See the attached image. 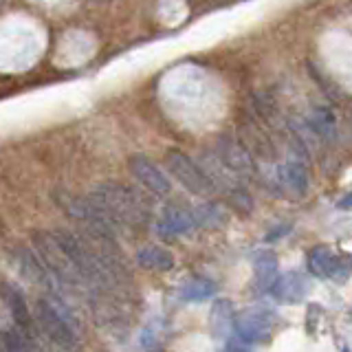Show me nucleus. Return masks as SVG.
Listing matches in <instances>:
<instances>
[{
	"instance_id": "obj_12",
	"label": "nucleus",
	"mask_w": 352,
	"mask_h": 352,
	"mask_svg": "<svg viewBox=\"0 0 352 352\" xmlns=\"http://www.w3.org/2000/svg\"><path fill=\"white\" fill-rule=\"evenodd\" d=\"M278 258H275L273 251H260L253 258V273H256V284L260 291H271L273 282L278 280Z\"/></svg>"
},
{
	"instance_id": "obj_7",
	"label": "nucleus",
	"mask_w": 352,
	"mask_h": 352,
	"mask_svg": "<svg viewBox=\"0 0 352 352\" xmlns=\"http://www.w3.org/2000/svg\"><path fill=\"white\" fill-rule=\"evenodd\" d=\"M128 168H130L132 176H135V179L143 187H146V190H150L152 194H157V196L170 194V190H172L170 179L148 157H143V154H135V157H130Z\"/></svg>"
},
{
	"instance_id": "obj_17",
	"label": "nucleus",
	"mask_w": 352,
	"mask_h": 352,
	"mask_svg": "<svg viewBox=\"0 0 352 352\" xmlns=\"http://www.w3.org/2000/svg\"><path fill=\"white\" fill-rule=\"evenodd\" d=\"M352 273V256L350 253H335L333 269H330V280H335L337 284H346L350 280Z\"/></svg>"
},
{
	"instance_id": "obj_8",
	"label": "nucleus",
	"mask_w": 352,
	"mask_h": 352,
	"mask_svg": "<svg viewBox=\"0 0 352 352\" xmlns=\"http://www.w3.org/2000/svg\"><path fill=\"white\" fill-rule=\"evenodd\" d=\"M194 225H196V216L190 209H185L181 205H168L157 220V231L161 238L172 240V238L187 234V231H192Z\"/></svg>"
},
{
	"instance_id": "obj_21",
	"label": "nucleus",
	"mask_w": 352,
	"mask_h": 352,
	"mask_svg": "<svg viewBox=\"0 0 352 352\" xmlns=\"http://www.w3.org/2000/svg\"><path fill=\"white\" fill-rule=\"evenodd\" d=\"M0 3H3V0H0Z\"/></svg>"
},
{
	"instance_id": "obj_20",
	"label": "nucleus",
	"mask_w": 352,
	"mask_h": 352,
	"mask_svg": "<svg viewBox=\"0 0 352 352\" xmlns=\"http://www.w3.org/2000/svg\"><path fill=\"white\" fill-rule=\"evenodd\" d=\"M341 352H350V348H344V350H341Z\"/></svg>"
},
{
	"instance_id": "obj_2",
	"label": "nucleus",
	"mask_w": 352,
	"mask_h": 352,
	"mask_svg": "<svg viewBox=\"0 0 352 352\" xmlns=\"http://www.w3.org/2000/svg\"><path fill=\"white\" fill-rule=\"evenodd\" d=\"M33 317H36L40 335L47 337L60 352H80V339H77V330H80V326L69 322V319H64L58 311H55L49 300L36 302Z\"/></svg>"
},
{
	"instance_id": "obj_16",
	"label": "nucleus",
	"mask_w": 352,
	"mask_h": 352,
	"mask_svg": "<svg viewBox=\"0 0 352 352\" xmlns=\"http://www.w3.org/2000/svg\"><path fill=\"white\" fill-rule=\"evenodd\" d=\"M216 293V284L207 278H194L181 289V297L185 302H205Z\"/></svg>"
},
{
	"instance_id": "obj_4",
	"label": "nucleus",
	"mask_w": 352,
	"mask_h": 352,
	"mask_svg": "<svg viewBox=\"0 0 352 352\" xmlns=\"http://www.w3.org/2000/svg\"><path fill=\"white\" fill-rule=\"evenodd\" d=\"M275 317L262 308H247L240 315H236L234 330L238 339L245 344H267L273 333Z\"/></svg>"
},
{
	"instance_id": "obj_5",
	"label": "nucleus",
	"mask_w": 352,
	"mask_h": 352,
	"mask_svg": "<svg viewBox=\"0 0 352 352\" xmlns=\"http://www.w3.org/2000/svg\"><path fill=\"white\" fill-rule=\"evenodd\" d=\"M0 291H3L0 295H3L5 304L9 306V313H11V317H14L16 328L27 339H31L33 344L40 346V328L36 324V317L31 315L29 304H27L25 297H22V293L11 284H3V286H0Z\"/></svg>"
},
{
	"instance_id": "obj_15",
	"label": "nucleus",
	"mask_w": 352,
	"mask_h": 352,
	"mask_svg": "<svg viewBox=\"0 0 352 352\" xmlns=\"http://www.w3.org/2000/svg\"><path fill=\"white\" fill-rule=\"evenodd\" d=\"M308 128H311L317 137L328 139L335 132V113L326 106H317L311 117H308Z\"/></svg>"
},
{
	"instance_id": "obj_10",
	"label": "nucleus",
	"mask_w": 352,
	"mask_h": 352,
	"mask_svg": "<svg viewBox=\"0 0 352 352\" xmlns=\"http://www.w3.org/2000/svg\"><path fill=\"white\" fill-rule=\"evenodd\" d=\"M278 181L291 196H304L308 192V172L300 159H289L278 170Z\"/></svg>"
},
{
	"instance_id": "obj_6",
	"label": "nucleus",
	"mask_w": 352,
	"mask_h": 352,
	"mask_svg": "<svg viewBox=\"0 0 352 352\" xmlns=\"http://www.w3.org/2000/svg\"><path fill=\"white\" fill-rule=\"evenodd\" d=\"M218 159L229 172L240 174V176H253L256 174V163H253V154L247 150L245 143H240L234 137H220L218 139Z\"/></svg>"
},
{
	"instance_id": "obj_13",
	"label": "nucleus",
	"mask_w": 352,
	"mask_h": 352,
	"mask_svg": "<svg viewBox=\"0 0 352 352\" xmlns=\"http://www.w3.org/2000/svg\"><path fill=\"white\" fill-rule=\"evenodd\" d=\"M137 264L146 271H170L174 267V256L163 247H143L137 251Z\"/></svg>"
},
{
	"instance_id": "obj_1",
	"label": "nucleus",
	"mask_w": 352,
	"mask_h": 352,
	"mask_svg": "<svg viewBox=\"0 0 352 352\" xmlns=\"http://www.w3.org/2000/svg\"><path fill=\"white\" fill-rule=\"evenodd\" d=\"M95 205L102 209L104 216L110 220L115 231H130L143 229L150 220V205L137 190L130 185L106 181L93 187L88 194Z\"/></svg>"
},
{
	"instance_id": "obj_19",
	"label": "nucleus",
	"mask_w": 352,
	"mask_h": 352,
	"mask_svg": "<svg viewBox=\"0 0 352 352\" xmlns=\"http://www.w3.org/2000/svg\"><path fill=\"white\" fill-rule=\"evenodd\" d=\"M337 207H339V209H344V212H348V209H352V192H348L344 198H341V201L337 203Z\"/></svg>"
},
{
	"instance_id": "obj_9",
	"label": "nucleus",
	"mask_w": 352,
	"mask_h": 352,
	"mask_svg": "<svg viewBox=\"0 0 352 352\" xmlns=\"http://www.w3.org/2000/svg\"><path fill=\"white\" fill-rule=\"evenodd\" d=\"M308 289H311V284H308V280L302 273L286 271L278 275V280L273 282L271 293L280 304H300L306 297Z\"/></svg>"
},
{
	"instance_id": "obj_11",
	"label": "nucleus",
	"mask_w": 352,
	"mask_h": 352,
	"mask_svg": "<svg viewBox=\"0 0 352 352\" xmlns=\"http://www.w3.org/2000/svg\"><path fill=\"white\" fill-rule=\"evenodd\" d=\"M236 322V313H234V304L229 300H216L212 306V313H209V328H212V335L216 339H227L234 330Z\"/></svg>"
},
{
	"instance_id": "obj_3",
	"label": "nucleus",
	"mask_w": 352,
	"mask_h": 352,
	"mask_svg": "<svg viewBox=\"0 0 352 352\" xmlns=\"http://www.w3.org/2000/svg\"><path fill=\"white\" fill-rule=\"evenodd\" d=\"M165 165H168L170 174L179 181L187 192L194 196H212L216 192L214 181L209 179V174L194 163L185 152L181 150H170L165 154Z\"/></svg>"
},
{
	"instance_id": "obj_14",
	"label": "nucleus",
	"mask_w": 352,
	"mask_h": 352,
	"mask_svg": "<svg viewBox=\"0 0 352 352\" xmlns=\"http://www.w3.org/2000/svg\"><path fill=\"white\" fill-rule=\"evenodd\" d=\"M333 260H335V251L328 245H317L308 253V271H311L315 278L326 280L333 269Z\"/></svg>"
},
{
	"instance_id": "obj_18",
	"label": "nucleus",
	"mask_w": 352,
	"mask_h": 352,
	"mask_svg": "<svg viewBox=\"0 0 352 352\" xmlns=\"http://www.w3.org/2000/svg\"><path fill=\"white\" fill-rule=\"evenodd\" d=\"M322 311H324V308L319 306V304H311V306H308V330H311V333H313L315 326H317L315 319H317V322L322 319Z\"/></svg>"
}]
</instances>
